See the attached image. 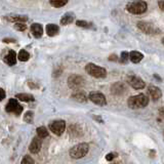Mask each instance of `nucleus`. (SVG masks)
<instances>
[{
    "label": "nucleus",
    "mask_w": 164,
    "mask_h": 164,
    "mask_svg": "<svg viewBox=\"0 0 164 164\" xmlns=\"http://www.w3.org/2000/svg\"><path fill=\"white\" fill-rule=\"evenodd\" d=\"M6 20L7 21H9V22H13V23H25V22H27L28 21V17L26 16H12V17H6Z\"/></svg>",
    "instance_id": "obj_18"
},
{
    "label": "nucleus",
    "mask_w": 164,
    "mask_h": 164,
    "mask_svg": "<svg viewBox=\"0 0 164 164\" xmlns=\"http://www.w3.org/2000/svg\"><path fill=\"white\" fill-rule=\"evenodd\" d=\"M49 3L53 7H63L67 4L68 1L67 0H52V1H49Z\"/></svg>",
    "instance_id": "obj_24"
},
{
    "label": "nucleus",
    "mask_w": 164,
    "mask_h": 164,
    "mask_svg": "<svg viewBox=\"0 0 164 164\" xmlns=\"http://www.w3.org/2000/svg\"><path fill=\"white\" fill-rule=\"evenodd\" d=\"M88 145L85 143H81L76 145L75 147H73L70 150V156L74 159H79L82 158L87 154L88 152Z\"/></svg>",
    "instance_id": "obj_4"
},
{
    "label": "nucleus",
    "mask_w": 164,
    "mask_h": 164,
    "mask_svg": "<svg viewBox=\"0 0 164 164\" xmlns=\"http://www.w3.org/2000/svg\"><path fill=\"white\" fill-rule=\"evenodd\" d=\"M125 92H126V87L123 82L114 83L111 87V92L114 94V96H122L123 93H125Z\"/></svg>",
    "instance_id": "obj_11"
},
{
    "label": "nucleus",
    "mask_w": 164,
    "mask_h": 164,
    "mask_svg": "<svg viewBox=\"0 0 164 164\" xmlns=\"http://www.w3.org/2000/svg\"><path fill=\"white\" fill-rule=\"evenodd\" d=\"M5 111L7 113H14L17 116H20L21 113L23 112V107L19 104V102L14 98H10L8 103L6 104Z\"/></svg>",
    "instance_id": "obj_5"
},
{
    "label": "nucleus",
    "mask_w": 164,
    "mask_h": 164,
    "mask_svg": "<svg viewBox=\"0 0 164 164\" xmlns=\"http://www.w3.org/2000/svg\"><path fill=\"white\" fill-rule=\"evenodd\" d=\"M72 97L74 98L75 101L79 102V103H85V102L87 101V97L85 96V93L82 92H77L73 93Z\"/></svg>",
    "instance_id": "obj_20"
},
{
    "label": "nucleus",
    "mask_w": 164,
    "mask_h": 164,
    "mask_svg": "<svg viewBox=\"0 0 164 164\" xmlns=\"http://www.w3.org/2000/svg\"><path fill=\"white\" fill-rule=\"evenodd\" d=\"M149 94H150V97H152L153 101H157L159 100L160 97H161V90H160L158 87L156 86H149Z\"/></svg>",
    "instance_id": "obj_15"
},
{
    "label": "nucleus",
    "mask_w": 164,
    "mask_h": 164,
    "mask_svg": "<svg viewBox=\"0 0 164 164\" xmlns=\"http://www.w3.org/2000/svg\"><path fill=\"white\" fill-rule=\"evenodd\" d=\"M76 25H77L78 27H82V28H90L92 26V23H88V22L86 21H77L76 22Z\"/></svg>",
    "instance_id": "obj_25"
},
{
    "label": "nucleus",
    "mask_w": 164,
    "mask_h": 164,
    "mask_svg": "<svg viewBox=\"0 0 164 164\" xmlns=\"http://www.w3.org/2000/svg\"><path fill=\"white\" fill-rule=\"evenodd\" d=\"M158 3H159V5H160V9L163 10V3H164V1H159Z\"/></svg>",
    "instance_id": "obj_34"
},
{
    "label": "nucleus",
    "mask_w": 164,
    "mask_h": 164,
    "mask_svg": "<svg viewBox=\"0 0 164 164\" xmlns=\"http://www.w3.org/2000/svg\"><path fill=\"white\" fill-rule=\"evenodd\" d=\"M4 62L8 65V66H13L17 64V53L14 50H9L8 52L6 53V56L4 57Z\"/></svg>",
    "instance_id": "obj_13"
},
{
    "label": "nucleus",
    "mask_w": 164,
    "mask_h": 164,
    "mask_svg": "<svg viewBox=\"0 0 164 164\" xmlns=\"http://www.w3.org/2000/svg\"><path fill=\"white\" fill-rule=\"evenodd\" d=\"M147 2L146 1H132L127 3L126 9L127 12L133 14H142L147 10Z\"/></svg>",
    "instance_id": "obj_2"
},
{
    "label": "nucleus",
    "mask_w": 164,
    "mask_h": 164,
    "mask_svg": "<svg viewBox=\"0 0 164 164\" xmlns=\"http://www.w3.org/2000/svg\"><path fill=\"white\" fill-rule=\"evenodd\" d=\"M17 59H19L21 62H27L29 59H30V54H29L28 52H26L25 49L20 50L19 54H17Z\"/></svg>",
    "instance_id": "obj_21"
},
{
    "label": "nucleus",
    "mask_w": 164,
    "mask_h": 164,
    "mask_svg": "<svg viewBox=\"0 0 164 164\" xmlns=\"http://www.w3.org/2000/svg\"><path fill=\"white\" fill-rule=\"evenodd\" d=\"M41 146H42V141L41 138L37 137H34L31 142L30 146H29V151H30L32 154H37V153L40 151L41 149Z\"/></svg>",
    "instance_id": "obj_12"
},
{
    "label": "nucleus",
    "mask_w": 164,
    "mask_h": 164,
    "mask_svg": "<svg viewBox=\"0 0 164 164\" xmlns=\"http://www.w3.org/2000/svg\"><path fill=\"white\" fill-rule=\"evenodd\" d=\"M49 128L56 136H62L66 129V122L64 120H57L50 123Z\"/></svg>",
    "instance_id": "obj_8"
},
{
    "label": "nucleus",
    "mask_w": 164,
    "mask_h": 164,
    "mask_svg": "<svg viewBox=\"0 0 164 164\" xmlns=\"http://www.w3.org/2000/svg\"><path fill=\"white\" fill-rule=\"evenodd\" d=\"M129 59V56H128V52H121V57H120V63H127V61Z\"/></svg>",
    "instance_id": "obj_28"
},
{
    "label": "nucleus",
    "mask_w": 164,
    "mask_h": 164,
    "mask_svg": "<svg viewBox=\"0 0 164 164\" xmlns=\"http://www.w3.org/2000/svg\"><path fill=\"white\" fill-rule=\"evenodd\" d=\"M30 29H31L32 35L34 36V37H36V38H40L42 36V34H43V28H42L41 25L38 24V23L33 24Z\"/></svg>",
    "instance_id": "obj_14"
},
{
    "label": "nucleus",
    "mask_w": 164,
    "mask_h": 164,
    "mask_svg": "<svg viewBox=\"0 0 164 164\" xmlns=\"http://www.w3.org/2000/svg\"><path fill=\"white\" fill-rule=\"evenodd\" d=\"M86 73H88L90 76H92L94 78H105L107 76V71L106 69L98 67L96 64H87L85 67Z\"/></svg>",
    "instance_id": "obj_3"
},
{
    "label": "nucleus",
    "mask_w": 164,
    "mask_h": 164,
    "mask_svg": "<svg viewBox=\"0 0 164 164\" xmlns=\"http://www.w3.org/2000/svg\"><path fill=\"white\" fill-rule=\"evenodd\" d=\"M73 21H74V17L71 16V14H65V16L62 17L61 24L66 26V25H69V24L73 23Z\"/></svg>",
    "instance_id": "obj_23"
},
{
    "label": "nucleus",
    "mask_w": 164,
    "mask_h": 164,
    "mask_svg": "<svg viewBox=\"0 0 164 164\" xmlns=\"http://www.w3.org/2000/svg\"><path fill=\"white\" fill-rule=\"evenodd\" d=\"M129 60L132 62V63L134 64H137V63H140V62L143 60V53H141V52H131L129 54Z\"/></svg>",
    "instance_id": "obj_17"
},
{
    "label": "nucleus",
    "mask_w": 164,
    "mask_h": 164,
    "mask_svg": "<svg viewBox=\"0 0 164 164\" xmlns=\"http://www.w3.org/2000/svg\"><path fill=\"white\" fill-rule=\"evenodd\" d=\"M68 85L72 89H79L84 85V79L79 75H71L68 79Z\"/></svg>",
    "instance_id": "obj_6"
},
{
    "label": "nucleus",
    "mask_w": 164,
    "mask_h": 164,
    "mask_svg": "<svg viewBox=\"0 0 164 164\" xmlns=\"http://www.w3.org/2000/svg\"><path fill=\"white\" fill-rule=\"evenodd\" d=\"M14 28L17 29V30H19V31H25L27 29V26H26V24H23V23H17L14 25Z\"/></svg>",
    "instance_id": "obj_29"
},
{
    "label": "nucleus",
    "mask_w": 164,
    "mask_h": 164,
    "mask_svg": "<svg viewBox=\"0 0 164 164\" xmlns=\"http://www.w3.org/2000/svg\"><path fill=\"white\" fill-rule=\"evenodd\" d=\"M88 98L92 102V103L97 104L98 106H106V105H107V100H106V97H105L104 94L101 93V92H92V93H89Z\"/></svg>",
    "instance_id": "obj_9"
},
{
    "label": "nucleus",
    "mask_w": 164,
    "mask_h": 164,
    "mask_svg": "<svg viewBox=\"0 0 164 164\" xmlns=\"http://www.w3.org/2000/svg\"><path fill=\"white\" fill-rule=\"evenodd\" d=\"M149 104V97L145 94H137V96L130 97L127 101V105L130 109H140L145 108Z\"/></svg>",
    "instance_id": "obj_1"
},
{
    "label": "nucleus",
    "mask_w": 164,
    "mask_h": 164,
    "mask_svg": "<svg viewBox=\"0 0 164 164\" xmlns=\"http://www.w3.org/2000/svg\"><path fill=\"white\" fill-rule=\"evenodd\" d=\"M3 41H4V42H14V39H7V38H5Z\"/></svg>",
    "instance_id": "obj_33"
},
{
    "label": "nucleus",
    "mask_w": 164,
    "mask_h": 164,
    "mask_svg": "<svg viewBox=\"0 0 164 164\" xmlns=\"http://www.w3.org/2000/svg\"><path fill=\"white\" fill-rule=\"evenodd\" d=\"M37 136L39 138H44L48 137V130H47L44 126H39L37 128Z\"/></svg>",
    "instance_id": "obj_22"
},
{
    "label": "nucleus",
    "mask_w": 164,
    "mask_h": 164,
    "mask_svg": "<svg viewBox=\"0 0 164 164\" xmlns=\"http://www.w3.org/2000/svg\"><path fill=\"white\" fill-rule=\"evenodd\" d=\"M33 117H34V114L31 112V111H29V112H27L26 114H25V117H24V120L26 122H28V123H32V121H33Z\"/></svg>",
    "instance_id": "obj_26"
},
{
    "label": "nucleus",
    "mask_w": 164,
    "mask_h": 164,
    "mask_svg": "<svg viewBox=\"0 0 164 164\" xmlns=\"http://www.w3.org/2000/svg\"><path fill=\"white\" fill-rule=\"evenodd\" d=\"M116 157L115 154H113V153H110V154H108L107 156H106V159L108 160V161H112L113 159H114Z\"/></svg>",
    "instance_id": "obj_30"
},
{
    "label": "nucleus",
    "mask_w": 164,
    "mask_h": 164,
    "mask_svg": "<svg viewBox=\"0 0 164 164\" xmlns=\"http://www.w3.org/2000/svg\"><path fill=\"white\" fill-rule=\"evenodd\" d=\"M16 97L22 102H33L34 101V97L29 93H17L16 94Z\"/></svg>",
    "instance_id": "obj_19"
},
{
    "label": "nucleus",
    "mask_w": 164,
    "mask_h": 164,
    "mask_svg": "<svg viewBox=\"0 0 164 164\" xmlns=\"http://www.w3.org/2000/svg\"><path fill=\"white\" fill-rule=\"evenodd\" d=\"M109 61L116 62V61H118V57H117V56H115V54H112L111 57H109Z\"/></svg>",
    "instance_id": "obj_32"
},
{
    "label": "nucleus",
    "mask_w": 164,
    "mask_h": 164,
    "mask_svg": "<svg viewBox=\"0 0 164 164\" xmlns=\"http://www.w3.org/2000/svg\"><path fill=\"white\" fill-rule=\"evenodd\" d=\"M46 32H47V35L52 37V36H56L57 34H59L60 28L56 24H48L46 26Z\"/></svg>",
    "instance_id": "obj_16"
},
{
    "label": "nucleus",
    "mask_w": 164,
    "mask_h": 164,
    "mask_svg": "<svg viewBox=\"0 0 164 164\" xmlns=\"http://www.w3.org/2000/svg\"><path fill=\"white\" fill-rule=\"evenodd\" d=\"M4 97H5V92L2 88H0V102L4 100Z\"/></svg>",
    "instance_id": "obj_31"
},
{
    "label": "nucleus",
    "mask_w": 164,
    "mask_h": 164,
    "mask_svg": "<svg viewBox=\"0 0 164 164\" xmlns=\"http://www.w3.org/2000/svg\"><path fill=\"white\" fill-rule=\"evenodd\" d=\"M127 82L128 84L133 87L134 89H143L145 87V82L143 81V79H141L137 76H128L127 78Z\"/></svg>",
    "instance_id": "obj_10"
},
{
    "label": "nucleus",
    "mask_w": 164,
    "mask_h": 164,
    "mask_svg": "<svg viewBox=\"0 0 164 164\" xmlns=\"http://www.w3.org/2000/svg\"><path fill=\"white\" fill-rule=\"evenodd\" d=\"M137 28L141 31H143L146 34H158L159 29L156 28L154 25L151 23H147V22H138Z\"/></svg>",
    "instance_id": "obj_7"
},
{
    "label": "nucleus",
    "mask_w": 164,
    "mask_h": 164,
    "mask_svg": "<svg viewBox=\"0 0 164 164\" xmlns=\"http://www.w3.org/2000/svg\"><path fill=\"white\" fill-rule=\"evenodd\" d=\"M21 164H35L34 160L32 159V157H30V156H25V157L23 158V160H22Z\"/></svg>",
    "instance_id": "obj_27"
}]
</instances>
